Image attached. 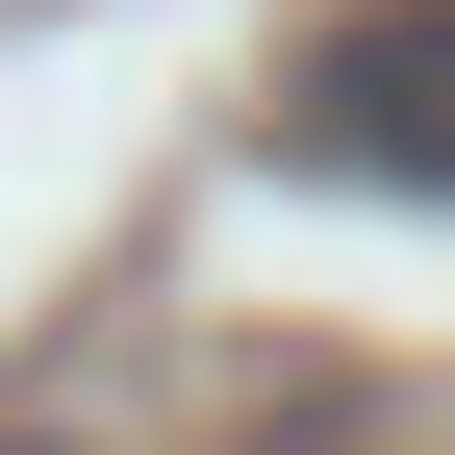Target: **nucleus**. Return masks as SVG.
I'll use <instances>...</instances> for the list:
<instances>
[{
  "mask_svg": "<svg viewBox=\"0 0 455 455\" xmlns=\"http://www.w3.org/2000/svg\"><path fill=\"white\" fill-rule=\"evenodd\" d=\"M278 152H304V178H405V203H455V0H379V26H329Z\"/></svg>",
  "mask_w": 455,
  "mask_h": 455,
  "instance_id": "f257e3e1",
  "label": "nucleus"
}]
</instances>
